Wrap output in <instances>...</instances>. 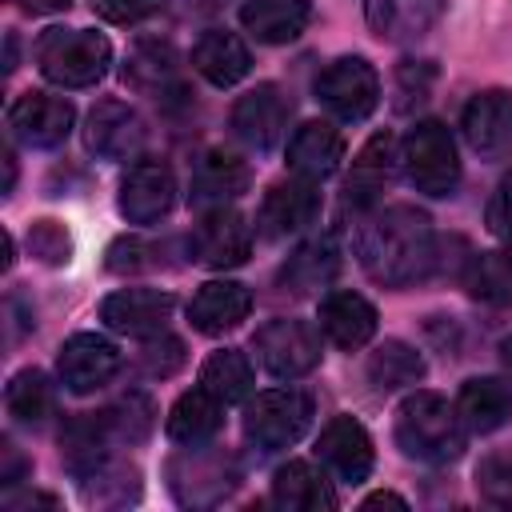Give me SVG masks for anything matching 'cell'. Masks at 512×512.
Here are the masks:
<instances>
[{
  "label": "cell",
  "instance_id": "cell-1",
  "mask_svg": "<svg viewBox=\"0 0 512 512\" xmlns=\"http://www.w3.org/2000/svg\"><path fill=\"white\" fill-rule=\"evenodd\" d=\"M360 268L384 288H408L432 268V220L412 204L376 212L356 236Z\"/></svg>",
  "mask_w": 512,
  "mask_h": 512
},
{
  "label": "cell",
  "instance_id": "cell-2",
  "mask_svg": "<svg viewBox=\"0 0 512 512\" xmlns=\"http://www.w3.org/2000/svg\"><path fill=\"white\" fill-rule=\"evenodd\" d=\"M464 440L468 428L456 404H448L440 392H412L396 408V444L412 460H428V464L456 460L464 452Z\"/></svg>",
  "mask_w": 512,
  "mask_h": 512
},
{
  "label": "cell",
  "instance_id": "cell-3",
  "mask_svg": "<svg viewBox=\"0 0 512 512\" xmlns=\"http://www.w3.org/2000/svg\"><path fill=\"white\" fill-rule=\"evenodd\" d=\"M112 64V44L88 28H48L36 40V68L60 88H92Z\"/></svg>",
  "mask_w": 512,
  "mask_h": 512
},
{
  "label": "cell",
  "instance_id": "cell-4",
  "mask_svg": "<svg viewBox=\"0 0 512 512\" xmlns=\"http://www.w3.org/2000/svg\"><path fill=\"white\" fill-rule=\"evenodd\" d=\"M404 172L412 180L416 192L424 196H452V188L460 184V156H456V140L440 120H424L404 136Z\"/></svg>",
  "mask_w": 512,
  "mask_h": 512
},
{
  "label": "cell",
  "instance_id": "cell-5",
  "mask_svg": "<svg viewBox=\"0 0 512 512\" xmlns=\"http://www.w3.org/2000/svg\"><path fill=\"white\" fill-rule=\"evenodd\" d=\"M312 424V396L300 388H272L260 392L244 412V436L260 452H276L296 444Z\"/></svg>",
  "mask_w": 512,
  "mask_h": 512
},
{
  "label": "cell",
  "instance_id": "cell-6",
  "mask_svg": "<svg viewBox=\"0 0 512 512\" xmlns=\"http://www.w3.org/2000/svg\"><path fill=\"white\" fill-rule=\"evenodd\" d=\"M316 100L348 124H360L380 104V76L364 56H340L316 76Z\"/></svg>",
  "mask_w": 512,
  "mask_h": 512
},
{
  "label": "cell",
  "instance_id": "cell-7",
  "mask_svg": "<svg viewBox=\"0 0 512 512\" xmlns=\"http://www.w3.org/2000/svg\"><path fill=\"white\" fill-rule=\"evenodd\" d=\"M252 348L268 376L296 380L320 364V332L304 320H268L256 328Z\"/></svg>",
  "mask_w": 512,
  "mask_h": 512
},
{
  "label": "cell",
  "instance_id": "cell-8",
  "mask_svg": "<svg viewBox=\"0 0 512 512\" xmlns=\"http://www.w3.org/2000/svg\"><path fill=\"white\" fill-rule=\"evenodd\" d=\"M72 120H76V108L64 96H48V92H24L8 108V128L28 148L64 144L72 132Z\"/></svg>",
  "mask_w": 512,
  "mask_h": 512
},
{
  "label": "cell",
  "instance_id": "cell-9",
  "mask_svg": "<svg viewBox=\"0 0 512 512\" xmlns=\"http://www.w3.org/2000/svg\"><path fill=\"white\" fill-rule=\"evenodd\" d=\"M56 372L68 392H96L120 372V348L96 332H76L60 344Z\"/></svg>",
  "mask_w": 512,
  "mask_h": 512
},
{
  "label": "cell",
  "instance_id": "cell-10",
  "mask_svg": "<svg viewBox=\"0 0 512 512\" xmlns=\"http://www.w3.org/2000/svg\"><path fill=\"white\" fill-rule=\"evenodd\" d=\"M316 216H320V188H316V180L296 176V180H280L264 192L256 228L264 240H284V236L308 228Z\"/></svg>",
  "mask_w": 512,
  "mask_h": 512
},
{
  "label": "cell",
  "instance_id": "cell-11",
  "mask_svg": "<svg viewBox=\"0 0 512 512\" xmlns=\"http://www.w3.org/2000/svg\"><path fill=\"white\" fill-rule=\"evenodd\" d=\"M372 436L356 416H332L320 428L316 440V460L344 484H360L372 472Z\"/></svg>",
  "mask_w": 512,
  "mask_h": 512
},
{
  "label": "cell",
  "instance_id": "cell-12",
  "mask_svg": "<svg viewBox=\"0 0 512 512\" xmlns=\"http://www.w3.org/2000/svg\"><path fill=\"white\" fill-rule=\"evenodd\" d=\"M176 200V180L172 168L164 160H140L128 168V176L120 180V196L116 208L128 224H156L160 216H168Z\"/></svg>",
  "mask_w": 512,
  "mask_h": 512
},
{
  "label": "cell",
  "instance_id": "cell-13",
  "mask_svg": "<svg viewBox=\"0 0 512 512\" xmlns=\"http://www.w3.org/2000/svg\"><path fill=\"white\" fill-rule=\"evenodd\" d=\"M172 292H160V288H120L112 292L104 304H100V320L112 328V332H124V336H160L172 320Z\"/></svg>",
  "mask_w": 512,
  "mask_h": 512
},
{
  "label": "cell",
  "instance_id": "cell-14",
  "mask_svg": "<svg viewBox=\"0 0 512 512\" xmlns=\"http://www.w3.org/2000/svg\"><path fill=\"white\" fill-rule=\"evenodd\" d=\"M84 144L100 160H132L144 148V120L124 100H100L88 112Z\"/></svg>",
  "mask_w": 512,
  "mask_h": 512
},
{
  "label": "cell",
  "instance_id": "cell-15",
  "mask_svg": "<svg viewBox=\"0 0 512 512\" xmlns=\"http://www.w3.org/2000/svg\"><path fill=\"white\" fill-rule=\"evenodd\" d=\"M192 252L208 268H236L252 252V228L232 208H212L192 228Z\"/></svg>",
  "mask_w": 512,
  "mask_h": 512
},
{
  "label": "cell",
  "instance_id": "cell-16",
  "mask_svg": "<svg viewBox=\"0 0 512 512\" xmlns=\"http://www.w3.org/2000/svg\"><path fill=\"white\" fill-rule=\"evenodd\" d=\"M460 128H464V140L472 144V152L504 156L512 148V92L488 88V92L472 96L460 116Z\"/></svg>",
  "mask_w": 512,
  "mask_h": 512
},
{
  "label": "cell",
  "instance_id": "cell-17",
  "mask_svg": "<svg viewBox=\"0 0 512 512\" xmlns=\"http://www.w3.org/2000/svg\"><path fill=\"white\" fill-rule=\"evenodd\" d=\"M284 116H288V104H284L280 88L276 84H256L252 92H244L232 104V132L248 148L268 152L284 136Z\"/></svg>",
  "mask_w": 512,
  "mask_h": 512
},
{
  "label": "cell",
  "instance_id": "cell-18",
  "mask_svg": "<svg viewBox=\"0 0 512 512\" xmlns=\"http://www.w3.org/2000/svg\"><path fill=\"white\" fill-rule=\"evenodd\" d=\"M252 312V296L244 284L236 280H208L196 288V296L188 300V320L196 332L204 336H220L232 332L240 320H248Z\"/></svg>",
  "mask_w": 512,
  "mask_h": 512
},
{
  "label": "cell",
  "instance_id": "cell-19",
  "mask_svg": "<svg viewBox=\"0 0 512 512\" xmlns=\"http://www.w3.org/2000/svg\"><path fill=\"white\" fill-rule=\"evenodd\" d=\"M396 164H400V144L392 132H376L352 160V172H348V184H344V196L352 208H368L384 184L396 176Z\"/></svg>",
  "mask_w": 512,
  "mask_h": 512
},
{
  "label": "cell",
  "instance_id": "cell-20",
  "mask_svg": "<svg viewBox=\"0 0 512 512\" xmlns=\"http://www.w3.org/2000/svg\"><path fill=\"white\" fill-rule=\"evenodd\" d=\"M444 0H364V20L380 40L404 44L432 32Z\"/></svg>",
  "mask_w": 512,
  "mask_h": 512
},
{
  "label": "cell",
  "instance_id": "cell-21",
  "mask_svg": "<svg viewBox=\"0 0 512 512\" xmlns=\"http://www.w3.org/2000/svg\"><path fill=\"white\" fill-rule=\"evenodd\" d=\"M344 160V136L328 120H308L288 140V168L304 180H324Z\"/></svg>",
  "mask_w": 512,
  "mask_h": 512
},
{
  "label": "cell",
  "instance_id": "cell-22",
  "mask_svg": "<svg viewBox=\"0 0 512 512\" xmlns=\"http://www.w3.org/2000/svg\"><path fill=\"white\" fill-rule=\"evenodd\" d=\"M248 188V164L224 148H212L196 160L192 168V204L212 212V208H224L228 200H236L240 192Z\"/></svg>",
  "mask_w": 512,
  "mask_h": 512
},
{
  "label": "cell",
  "instance_id": "cell-23",
  "mask_svg": "<svg viewBox=\"0 0 512 512\" xmlns=\"http://www.w3.org/2000/svg\"><path fill=\"white\" fill-rule=\"evenodd\" d=\"M320 332L336 344V348H364L376 332V308L360 296V292H328L320 300Z\"/></svg>",
  "mask_w": 512,
  "mask_h": 512
},
{
  "label": "cell",
  "instance_id": "cell-24",
  "mask_svg": "<svg viewBox=\"0 0 512 512\" xmlns=\"http://www.w3.org/2000/svg\"><path fill=\"white\" fill-rule=\"evenodd\" d=\"M192 68L216 84V88H232L248 76L252 68V56H248V44L236 36V32H224V28H208L196 48H192Z\"/></svg>",
  "mask_w": 512,
  "mask_h": 512
},
{
  "label": "cell",
  "instance_id": "cell-25",
  "mask_svg": "<svg viewBox=\"0 0 512 512\" xmlns=\"http://www.w3.org/2000/svg\"><path fill=\"white\" fill-rule=\"evenodd\" d=\"M456 412L468 432H496L512 416V388L496 376H472L460 384Z\"/></svg>",
  "mask_w": 512,
  "mask_h": 512
},
{
  "label": "cell",
  "instance_id": "cell-26",
  "mask_svg": "<svg viewBox=\"0 0 512 512\" xmlns=\"http://www.w3.org/2000/svg\"><path fill=\"white\" fill-rule=\"evenodd\" d=\"M312 16L308 0H248L240 8V24L260 44H288L304 32Z\"/></svg>",
  "mask_w": 512,
  "mask_h": 512
},
{
  "label": "cell",
  "instance_id": "cell-27",
  "mask_svg": "<svg viewBox=\"0 0 512 512\" xmlns=\"http://www.w3.org/2000/svg\"><path fill=\"white\" fill-rule=\"evenodd\" d=\"M272 504L288 512H328L336 508V492L308 460H288L272 476Z\"/></svg>",
  "mask_w": 512,
  "mask_h": 512
},
{
  "label": "cell",
  "instance_id": "cell-28",
  "mask_svg": "<svg viewBox=\"0 0 512 512\" xmlns=\"http://www.w3.org/2000/svg\"><path fill=\"white\" fill-rule=\"evenodd\" d=\"M336 272H340V248H336V236L324 232V236L300 244V248L284 260L280 284H284L288 292H296V296H308V292L324 288Z\"/></svg>",
  "mask_w": 512,
  "mask_h": 512
},
{
  "label": "cell",
  "instance_id": "cell-29",
  "mask_svg": "<svg viewBox=\"0 0 512 512\" xmlns=\"http://www.w3.org/2000/svg\"><path fill=\"white\" fill-rule=\"evenodd\" d=\"M124 80L136 92H152V96L180 92V56H176V48L164 44V40H140L128 52Z\"/></svg>",
  "mask_w": 512,
  "mask_h": 512
},
{
  "label": "cell",
  "instance_id": "cell-30",
  "mask_svg": "<svg viewBox=\"0 0 512 512\" xmlns=\"http://www.w3.org/2000/svg\"><path fill=\"white\" fill-rule=\"evenodd\" d=\"M220 400L208 392V388H192V392H184L176 404H172V412H168V436L176 440V444H188V448H196V444H204L208 436H216V428H220Z\"/></svg>",
  "mask_w": 512,
  "mask_h": 512
},
{
  "label": "cell",
  "instance_id": "cell-31",
  "mask_svg": "<svg viewBox=\"0 0 512 512\" xmlns=\"http://www.w3.org/2000/svg\"><path fill=\"white\" fill-rule=\"evenodd\" d=\"M200 388H208L220 404H240L252 392V364L236 348H220L200 364Z\"/></svg>",
  "mask_w": 512,
  "mask_h": 512
},
{
  "label": "cell",
  "instance_id": "cell-32",
  "mask_svg": "<svg viewBox=\"0 0 512 512\" xmlns=\"http://www.w3.org/2000/svg\"><path fill=\"white\" fill-rule=\"evenodd\" d=\"M464 288L488 308H512V260L504 252H480L464 268Z\"/></svg>",
  "mask_w": 512,
  "mask_h": 512
},
{
  "label": "cell",
  "instance_id": "cell-33",
  "mask_svg": "<svg viewBox=\"0 0 512 512\" xmlns=\"http://www.w3.org/2000/svg\"><path fill=\"white\" fill-rule=\"evenodd\" d=\"M368 380H372L380 392L416 384V380H424V356H420L412 344H404V340H384V344L368 356Z\"/></svg>",
  "mask_w": 512,
  "mask_h": 512
},
{
  "label": "cell",
  "instance_id": "cell-34",
  "mask_svg": "<svg viewBox=\"0 0 512 512\" xmlns=\"http://www.w3.org/2000/svg\"><path fill=\"white\" fill-rule=\"evenodd\" d=\"M4 404H8V416L20 420V424H40L52 416V384L40 368H24L8 380V392H4Z\"/></svg>",
  "mask_w": 512,
  "mask_h": 512
},
{
  "label": "cell",
  "instance_id": "cell-35",
  "mask_svg": "<svg viewBox=\"0 0 512 512\" xmlns=\"http://www.w3.org/2000/svg\"><path fill=\"white\" fill-rule=\"evenodd\" d=\"M100 416H104V424H108L112 440H144V436H148V428H152V404H148L144 396H136V392H132L128 400H120V404L104 408Z\"/></svg>",
  "mask_w": 512,
  "mask_h": 512
},
{
  "label": "cell",
  "instance_id": "cell-36",
  "mask_svg": "<svg viewBox=\"0 0 512 512\" xmlns=\"http://www.w3.org/2000/svg\"><path fill=\"white\" fill-rule=\"evenodd\" d=\"M28 252L40 260V264H68L72 256V236L64 232V224L56 220H36L28 228Z\"/></svg>",
  "mask_w": 512,
  "mask_h": 512
},
{
  "label": "cell",
  "instance_id": "cell-37",
  "mask_svg": "<svg viewBox=\"0 0 512 512\" xmlns=\"http://www.w3.org/2000/svg\"><path fill=\"white\" fill-rule=\"evenodd\" d=\"M432 80H436V68H432V60H404V64L396 68V92H400L396 108H400V112H408L412 104L428 100V88H432Z\"/></svg>",
  "mask_w": 512,
  "mask_h": 512
},
{
  "label": "cell",
  "instance_id": "cell-38",
  "mask_svg": "<svg viewBox=\"0 0 512 512\" xmlns=\"http://www.w3.org/2000/svg\"><path fill=\"white\" fill-rule=\"evenodd\" d=\"M92 8L108 24H140V20L156 16V12H164L168 0H96Z\"/></svg>",
  "mask_w": 512,
  "mask_h": 512
},
{
  "label": "cell",
  "instance_id": "cell-39",
  "mask_svg": "<svg viewBox=\"0 0 512 512\" xmlns=\"http://www.w3.org/2000/svg\"><path fill=\"white\" fill-rule=\"evenodd\" d=\"M180 364H184V344L176 336H164V332H160V340L148 336V344H144V368L152 376H172Z\"/></svg>",
  "mask_w": 512,
  "mask_h": 512
},
{
  "label": "cell",
  "instance_id": "cell-40",
  "mask_svg": "<svg viewBox=\"0 0 512 512\" xmlns=\"http://www.w3.org/2000/svg\"><path fill=\"white\" fill-rule=\"evenodd\" d=\"M476 484H480L488 496H504V492H512V448L484 456L480 468H476Z\"/></svg>",
  "mask_w": 512,
  "mask_h": 512
},
{
  "label": "cell",
  "instance_id": "cell-41",
  "mask_svg": "<svg viewBox=\"0 0 512 512\" xmlns=\"http://www.w3.org/2000/svg\"><path fill=\"white\" fill-rule=\"evenodd\" d=\"M484 220H488V232H492V236L512 240V172L496 184V192H492V200H488Z\"/></svg>",
  "mask_w": 512,
  "mask_h": 512
},
{
  "label": "cell",
  "instance_id": "cell-42",
  "mask_svg": "<svg viewBox=\"0 0 512 512\" xmlns=\"http://www.w3.org/2000/svg\"><path fill=\"white\" fill-rule=\"evenodd\" d=\"M148 252V244H140L136 236H124V240H116L112 248H108V268L112 272H136V268H144L148 260H140Z\"/></svg>",
  "mask_w": 512,
  "mask_h": 512
},
{
  "label": "cell",
  "instance_id": "cell-43",
  "mask_svg": "<svg viewBox=\"0 0 512 512\" xmlns=\"http://www.w3.org/2000/svg\"><path fill=\"white\" fill-rule=\"evenodd\" d=\"M0 456H4V472H0V480H4V484H16V480L28 472V460L16 452V444H12V440H4V444H0Z\"/></svg>",
  "mask_w": 512,
  "mask_h": 512
},
{
  "label": "cell",
  "instance_id": "cell-44",
  "mask_svg": "<svg viewBox=\"0 0 512 512\" xmlns=\"http://www.w3.org/2000/svg\"><path fill=\"white\" fill-rule=\"evenodd\" d=\"M20 12H32V16H48V12H64L72 0H12Z\"/></svg>",
  "mask_w": 512,
  "mask_h": 512
},
{
  "label": "cell",
  "instance_id": "cell-45",
  "mask_svg": "<svg viewBox=\"0 0 512 512\" xmlns=\"http://www.w3.org/2000/svg\"><path fill=\"white\" fill-rule=\"evenodd\" d=\"M380 504H392V508H408V500H404V496H396V492H376V496H368V500H364V508H380Z\"/></svg>",
  "mask_w": 512,
  "mask_h": 512
},
{
  "label": "cell",
  "instance_id": "cell-46",
  "mask_svg": "<svg viewBox=\"0 0 512 512\" xmlns=\"http://www.w3.org/2000/svg\"><path fill=\"white\" fill-rule=\"evenodd\" d=\"M500 360H504V368L512 372V332H508V336L500 340Z\"/></svg>",
  "mask_w": 512,
  "mask_h": 512
},
{
  "label": "cell",
  "instance_id": "cell-47",
  "mask_svg": "<svg viewBox=\"0 0 512 512\" xmlns=\"http://www.w3.org/2000/svg\"><path fill=\"white\" fill-rule=\"evenodd\" d=\"M504 256H508V260H512V240H508V252H504Z\"/></svg>",
  "mask_w": 512,
  "mask_h": 512
}]
</instances>
